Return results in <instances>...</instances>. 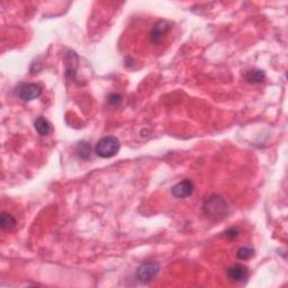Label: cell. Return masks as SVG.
<instances>
[{
    "mask_svg": "<svg viewBox=\"0 0 288 288\" xmlns=\"http://www.w3.org/2000/svg\"><path fill=\"white\" fill-rule=\"evenodd\" d=\"M244 78L250 84H261L266 80V73L262 70L252 69L247 71Z\"/></svg>",
    "mask_w": 288,
    "mask_h": 288,
    "instance_id": "obj_9",
    "label": "cell"
},
{
    "mask_svg": "<svg viewBox=\"0 0 288 288\" xmlns=\"http://www.w3.org/2000/svg\"><path fill=\"white\" fill-rule=\"evenodd\" d=\"M254 255V250L249 247H242L237 251V259H240V260H248V259L252 258Z\"/></svg>",
    "mask_w": 288,
    "mask_h": 288,
    "instance_id": "obj_12",
    "label": "cell"
},
{
    "mask_svg": "<svg viewBox=\"0 0 288 288\" xmlns=\"http://www.w3.org/2000/svg\"><path fill=\"white\" fill-rule=\"evenodd\" d=\"M194 190L195 186L193 181L189 179H184L171 188V194L173 195V197L179 198V200H185V198L190 197Z\"/></svg>",
    "mask_w": 288,
    "mask_h": 288,
    "instance_id": "obj_6",
    "label": "cell"
},
{
    "mask_svg": "<svg viewBox=\"0 0 288 288\" xmlns=\"http://www.w3.org/2000/svg\"><path fill=\"white\" fill-rule=\"evenodd\" d=\"M120 143L115 136H105L97 142L95 147V152L102 159H109L115 156L119 152Z\"/></svg>",
    "mask_w": 288,
    "mask_h": 288,
    "instance_id": "obj_2",
    "label": "cell"
},
{
    "mask_svg": "<svg viewBox=\"0 0 288 288\" xmlns=\"http://www.w3.org/2000/svg\"><path fill=\"white\" fill-rule=\"evenodd\" d=\"M224 234H225V237H229V239H236V237H237V234H239V231H237V229H230V230H227Z\"/></svg>",
    "mask_w": 288,
    "mask_h": 288,
    "instance_id": "obj_14",
    "label": "cell"
},
{
    "mask_svg": "<svg viewBox=\"0 0 288 288\" xmlns=\"http://www.w3.org/2000/svg\"><path fill=\"white\" fill-rule=\"evenodd\" d=\"M203 212L213 221H221L229 214V205L220 195H211L203 204Z\"/></svg>",
    "mask_w": 288,
    "mask_h": 288,
    "instance_id": "obj_1",
    "label": "cell"
},
{
    "mask_svg": "<svg viewBox=\"0 0 288 288\" xmlns=\"http://www.w3.org/2000/svg\"><path fill=\"white\" fill-rule=\"evenodd\" d=\"M34 127L36 130V132L41 135V136H46L51 133L52 126L48 119L43 116H40L34 122Z\"/></svg>",
    "mask_w": 288,
    "mask_h": 288,
    "instance_id": "obj_8",
    "label": "cell"
},
{
    "mask_svg": "<svg viewBox=\"0 0 288 288\" xmlns=\"http://www.w3.org/2000/svg\"><path fill=\"white\" fill-rule=\"evenodd\" d=\"M170 28H171V23L168 22V20H159V22H156L153 25V27L151 28L150 34H149L150 41L154 44H160L163 37L168 34Z\"/></svg>",
    "mask_w": 288,
    "mask_h": 288,
    "instance_id": "obj_5",
    "label": "cell"
},
{
    "mask_svg": "<svg viewBox=\"0 0 288 288\" xmlns=\"http://www.w3.org/2000/svg\"><path fill=\"white\" fill-rule=\"evenodd\" d=\"M42 87L37 84H20L16 88V96L24 102H32L42 95Z\"/></svg>",
    "mask_w": 288,
    "mask_h": 288,
    "instance_id": "obj_4",
    "label": "cell"
},
{
    "mask_svg": "<svg viewBox=\"0 0 288 288\" xmlns=\"http://www.w3.org/2000/svg\"><path fill=\"white\" fill-rule=\"evenodd\" d=\"M108 102L112 105H119L122 102V96L119 94H112L108 97Z\"/></svg>",
    "mask_w": 288,
    "mask_h": 288,
    "instance_id": "obj_13",
    "label": "cell"
},
{
    "mask_svg": "<svg viewBox=\"0 0 288 288\" xmlns=\"http://www.w3.org/2000/svg\"><path fill=\"white\" fill-rule=\"evenodd\" d=\"M76 152L81 159L87 160L90 158V155H91V147L87 143L86 141H81L77 145Z\"/></svg>",
    "mask_w": 288,
    "mask_h": 288,
    "instance_id": "obj_11",
    "label": "cell"
},
{
    "mask_svg": "<svg viewBox=\"0 0 288 288\" xmlns=\"http://www.w3.org/2000/svg\"><path fill=\"white\" fill-rule=\"evenodd\" d=\"M0 225H1V229L5 231L13 230L16 225V220L12 214L3 212L0 215Z\"/></svg>",
    "mask_w": 288,
    "mask_h": 288,
    "instance_id": "obj_10",
    "label": "cell"
},
{
    "mask_svg": "<svg viewBox=\"0 0 288 288\" xmlns=\"http://www.w3.org/2000/svg\"><path fill=\"white\" fill-rule=\"evenodd\" d=\"M159 264H156V262L153 261H149L144 262V264H142L138 267L135 275H136V278L140 283L149 284L156 278V276L159 275Z\"/></svg>",
    "mask_w": 288,
    "mask_h": 288,
    "instance_id": "obj_3",
    "label": "cell"
},
{
    "mask_svg": "<svg viewBox=\"0 0 288 288\" xmlns=\"http://www.w3.org/2000/svg\"><path fill=\"white\" fill-rule=\"evenodd\" d=\"M227 277L231 282L240 284L243 283L248 279L249 277V270L245 266L241 264H237L234 266H231L229 269H227Z\"/></svg>",
    "mask_w": 288,
    "mask_h": 288,
    "instance_id": "obj_7",
    "label": "cell"
}]
</instances>
